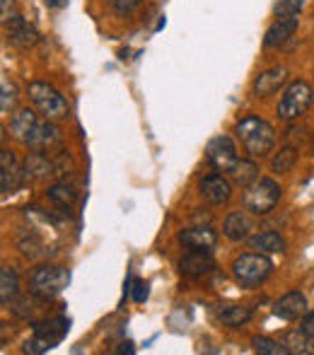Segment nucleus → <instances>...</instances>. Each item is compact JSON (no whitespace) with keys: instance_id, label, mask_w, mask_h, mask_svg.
<instances>
[{"instance_id":"obj_1","label":"nucleus","mask_w":314,"mask_h":355,"mask_svg":"<svg viewBox=\"0 0 314 355\" xmlns=\"http://www.w3.org/2000/svg\"><path fill=\"white\" fill-rule=\"evenodd\" d=\"M235 136L249 157H266L276 145V131L268 121L259 116H244L235 123Z\"/></svg>"},{"instance_id":"obj_2","label":"nucleus","mask_w":314,"mask_h":355,"mask_svg":"<svg viewBox=\"0 0 314 355\" xmlns=\"http://www.w3.org/2000/svg\"><path fill=\"white\" fill-rule=\"evenodd\" d=\"M273 271V261L263 252H249L242 254L232 261V278L239 288H259Z\"/></svg>"},{"instance_id":"obj_3","label":"nucleus","mask_w":314,"mask_h":355,"mask_svg":"<svg viewBox=\"0 0 314 355\" xmlns=\"http://www.w3.org/2000/svg\"><path fill=\"white\" fill-rule=\"evenodd\" d=\"M68 281H71V276H68L66 268L46 263V266H39L37 271L32 273V278H29V290H32L34 297L49 302V300L58 297V295L68 288Z\"/></svg>"},{"instance_id":"obj_4","label":"nucleus","mask_w":314,"mask_h":355,"mask_svg":"<svg viewBox=\"0 0 314 355\" xmlns=\"http://www.w3.org/2000/svg\"><path fill=\"white\" fill-rule=\"evenodd\" d=\"M29 99L34 102V107L42 112L44 119L49 121H61V119L68 116V102L56 87H51L49 83H29L27 87Z\"/></svg>"},{"instance_id":"obj_5","label":"nucleus","mask_w":314,"mask_h":355,"mask_svg":"<svg viewBox=\"0 0 314 355\" xmlns=\"http://www.w3.org/2000/svg\"><path fill=\"white\" fill-rule=\"evenodd\" d=\"M71 329V322L66 317H53L46 319V322L34 324V334L27 343H24V353H44L51 351L53 346L63 341V336Z\"/></svg>"},{"instance_id":"obj_6","label":"nucleus","mask_w":314,"mask_h":355,"mask_svg":"<svg viewBox=\"0 0 314 355\" xmlns=\"http://www.w3.org/2000/svg\"><path fill=\"white\" fill-rule=\"evenodd\" d=\"M281 201V187L273 179H256L244 189V208L254 215H268Z\"/></svg>"},{"instance_id":"obj_7","label":"nucleus","mask_w":314,"mask_h":355,"mask_svg":"<svg viewBox=\"0 0 314 355\" xmlns=\"http://www.w3.org/2000/svg\"><path fill=\"white\" fill-rule=\"evenodd\" d=\"M314 102V89L310 83L305 80H295L286 87L281 97V104H278V116L283 121H293V119H300L307 109L312 107Z\"/></svg>"},{"instance_id":"obj_8","label":"nucleus","mask_w":314,"mask_h":355,"mask_svg":"<svg viewBox=\"0 0 314 355\" xmlns=\"http://www.w3.org/2000/svg\"><path fill=\"white\" fill-rule=\"evenodd\" d=\"M206 159L216 172H232L237 167V145L230 136H216L206 145Z\"/></svg>"},{"instance_id":"obj_9","label":"nucleus","mask_w":314,"mask_h":355,"mask_svg":"<svg viewBox=\"0 0 314 355\" xmlns=\"http://www.w3.org/2000/svg\"><path fill=\"white\" fill-rule=\"evenodd\" d=\"M307 312H310V304H307V297L300 290L286 293L273 302V314L281 317L283 322H302Z\"/></svg>"},{"instance_id":"obj_10","label":"nucleus","mask_w":314,"mask_h":355,"mask_svg":"<svg viewBox=\"0 0 314 355\" xmlns=\"http://www.w3.org/2000/svg\"><path fill=\"white\" fill-rule=\"evenodd\" d=\"M24 177H27L24 167H19L12 150H3L0 153V189H3V196L17 191L22 187Z\"/></svg>"},{"instance_id":"obj_11","label":"nucleus","mask_w":314,"mask_h":355,"mask_svg":"<svg viewBox=\"0 0 314 355\" xmlns=\"http://www.w3.org/2000/svg\"><path fill=\"white\" fill-rule=\"evenodd\" d=\"M213 271H216V261H213L211 252L189 249V252L179 259V273L186 278H203Z\"/></svg>"},{"instance_id":"obj_12","label":"nucleus","mask_w":314,"mask_h":355,"mask_svg":"<svg viewBox=\"0 0 314 355\" xmlns=\"http://www.w3.org/2000/svg\"><path fill=\"white\" fill-rule=\"evenodd\" d=\"M3 27H5L8 42L17 49H29L39 42V32L34 29V24L29 22V19L22 17V15H17V17H12L10 22H5Z\"/></svg>"},{"instance_id":"obj_13","label":"nucleus","mask_w":314,"mask_h":355,"mask_svg":"<svg viewBox=\"0 0 314 355\" xmlns=\"http://www.w3.org/2000/svg\"><path fill=\"white\" fill-rule=\"evenodd\" d=\"M201 196L206 198L211 206H223L232 198V184L227 182L223 174H208L198 182Z\"/></svg>"},{"instance_id":"obj_14","label":"nucleus","mask_w":314,"mask_h":355,"mask_svg":"<svg viewBox=\"0 0 314 355\" xmlns=\"http://www.w3.org/2000/svg\"><path fill=\"white\" fill-rule=\"evenodd\" d=\"M286 83H288V71L278 66V68H271V71L259 73L252 83V92L256 94V97H271V94H276Z\"/></svg>"},{"instance_id":"obj_15","label":"nucleus","mask_w":314,"mask_h":355,"mask_svg":"<svg viewBox=\"0 0 314 355\" xmlns=\"http://www.w3.org/2000/svg\"><path fill=\"white\" fill-rule=\"evenodd\" d=\"M179 242L186 249H201V252H213L218 244V234L211 227H186L179 232Z\"/></svg>"},{"instance_id":"obj_16","label":"nucleus","mask_w":314,"mask_h":355,"mask_svg":"<svg viewBox=\"0 0 314 355\" xmlns=\"http://www.w3.org/2000/svg\"><path fill=\"white\" fill-rule=\"evenodd\" d=\"M297 29V17H276V22L266 29L263 37V46L266 49H278L295 34Z\"/></svg>"},{"instance_id":"obj_17","label":"nucleus","mask_w":314,"mask_h":355,"mask_svg":"<svg viewBox=\"0 0 314 355\" xmlns=\"http://www.w3.org/2000/svg\"><path fill=\"white\" fill-rule=\"evenodd\" d=\"M39 123L42 121H39L37 114H34L32 109H19V112L12 116V121H10V131H12V136L17 138L19 143L29 145Z\"/></svg>"},{"instance_id":"obj_18","label":"nucleus","mask_w":314,"mask_h":355,"mask_svg":"<svg viewBox=\"0 0 314 355\" xmlns=\"http://www.w3.org/2000/svg\"><path fill=\"white\" fill-rule=\"evenodd\" d=\"M249 247L254 252H263V254H281L286 252V239L281 237L278 232H259L254 237H249Z\"/></svg>"},{"instance_id":"obj_19","label":"nucleus","mask_w":314,"mask_h":355,"mask_svg":"<svg viewBox=\"0 0 314 355\" xmlns=\"http://www.w3.org/2000/svg\"><path fill=\"white\" fill-rule=\"evenodd\" d=\"M249 230H252V223H249V218L244 213H230L225 218V223H223V232H225L227 239H232V242H239V239H244L249 234Z\"/></svg>"},{"instance_id":"obj_20","label":"nucleus","mask_w":314,"mask_h":355,"mask_svg":"<svg viewBox=\"0 0 314 355\" xmlns=\"http://www.w3.org/2000/svg\"><path fill=\"white\" fill-rule=\"evenodd\" d=\"M252 317H254L252 307H244V304H230V307H223L220 312H218V319L230 329L244 327Z\"/></svg>"},{"instance_id":"obj_21","label":"nucleus","mask_w":314,"mask_h":355,"mask_svg":"<svg viewBox=\"0 0 314 355\" xmlns=\"http://www.w3.org/2000/svg\"><path fill=\"white\" fill-rule=\"evenodd\" d=\"M24 174H32V177L37 179H44V177H51L53 174V164L51 159L46 157V155H42L39 150H34V153L27 155V159H24Z\"/></svg>"},{"instance_id":"obj_22","label":"nucleus","mask_w":314,"mask_h":355,"mask_svg":"<svg viewBox=\"0 0 314 355\" xmlns=\"http://www.w3.org/2000/svg\"><path fill=\"white\" fill-rule=\"evenodd\" d=\"M17 290H19V281L15 268L3 266V271H0V302L12 304L15 297H17Z\"/></svg>"},{"instance_id":"obj_23","label":"nucleus","mask_w":314,"mask_h":355,"mask_svg":"<svg viewBox=\"0 0 314 355\" xmlns=\"http://www.w3.org/2000/svg\"><path fill=\"white\" fill-rule=\"evenodd\" d=\"M230 174H232V179H235L237 187L247 189L259 179V167H256V162H254V159H239L237 167L232 169Z\"/></svg>"},{"instance_id":"obj_24","label":"nucleus","mask_w":314,"mask_h":355,"mask_svg":"<svg viewBox=\"0 0 314 355\" xmlns=\"http://www.w3.org/2000/svg\"><path fill=\"white\" fill-rule=\"evenodd\" d=\"M46 196H49V201H51L53 206L71 208L73 203H76V198H78V191L73 187H68V184H53V187H49Z\"/></svg>"},{"instance_id":"obj_25","label":"nucleus","mask_w":314,"mask_h":355,"mask_svg":"<svg viewBox=\"0 0 314 355\" xmlns=\"http://www.w3.org/2000/svg\"><path fill=\"white\" fill-rule=\"evenodd\" d=\"M283 343H286L288 353H293V355H312L314 353V348L310 343V336H307L302 329H300V331L286 334V336H283Z\"/></svg>"},{"instance_id":"obj_26","label":"nucleus","mask_w":314,"mask_h":355,"mask_svg":"<svg viewBox=\"0 0 314 355\" xmlns=\"http://www.w3.org/2000/svg\"><path fill=\"white\" fill-rule=\"evenodd\" d=\"M252 346H254V351L261 353V355H290L286 348V343L273 341V338H268V336H254Z\"/></svg>"},{"instance_id":"obj_27","label":"nucleus","mask_w":314,"mask_h":355,"mask_svg":"<svg viewBox=\"0 0 314 355\" xmlns=\"http://www.w3.org/2000/svg\"><path fill=\"white\" fill-rule=\"evenodd\" d=\"M295 159H297L295 148H290V145H286V148H283L281 153H278L276 157L271 159V169H273V172H276V174L290 172L293 164H295Z\"/></svg>"},{"instance_id":"obj_28","label":"nucleus","mask_w":314,"mask_h":355,"mask_svg":"<svg viewBox=\"0 0 314 355\" xmlns=\"http://www.w3.org/2000/svg\"><path fill=\"white\" fill-rule=\"evenodd\" d=\"M0 87H3V94H0V109H3V114H8L10 109L15 107V102H17V87H15V83L8 78V75H3Z\"/></svg>"},{"instance_id":"obj_29","label":"nucleus","mask_w":314,"mask_h":355,"mask_svg":"<svg viewBox=\"0 0 314 355\" xmlns=\"http://www.w3.org/2000/svg\"><path fill=\"white\" fill-rule=\"evenodd\" d=\"M302 5H305V0H278L273 5V15L276 17H297L302 12Z\"/></svg>"},{"instance_id":"obj_30","label":"nucleus","mask_w":314,"mask_h":355,"mask_svg":"<svg viewBox=\"0 0 314 355\" xmlns=\"http://www.w3.org/2000/svg\"><path fill=\"white\" fill-rule=\"evenodd\" d=\"M150 285H148L146 281H141V278H138V281H133V288H131V297L136 300L138 304H143L148 300V295H150Z\"/></svg>"},{"instance_id":"obj_31","label":"nucleus","mask_w":314,"mask_h":355,"mask_svg":"<svg viewBox=\"0 0 314 355\" xmlns=\"http://www.w3.org/2000/svg\"><path fill=\"white\" fill-rule=\"evenodd\" d=\"M143 0H112V8L116 15H131Z\"/></svg>"},{"instance_id":"obj_32","label":"nucleus","mask_w":314,"mask_h":355,"mask_svg":"<svg viewBox=\"0 0 314 355\" xmlns=\"http://www.w3.org/2000/svg\"><path fill=\"white\" fill-rule=\"evenodd\" d=\"M17 5H15V0H0V19L5 22H10L12 17H17Z\"/></svg>"},{"instance_id":"obj_33","label":"nucleus","mask_w":314,"mask_h":355,"mask_svg":"<svg viewBox=\"0 0 314 355\" xmlns=\"http://www.w3.org/2000/svg\"><path fill=\"white\" fill-rule=\"evenodd\" d=\"M302 331H305L310 338H314V309L312 312H307L305 319H302Z\"/></svg>"},{"instance_id":"obj_34","label":"nucleus","mask_w":314,"mask_h":355,"mask_svg":"<svg viewBox=\"0 0 314 355\" xmlns=\"http://www.w3.org/2000/svg\"><path fill=\"white\" fill-rule=\"evenodd\" d=\"M119 353H136V348H133L131 341H126V343H121V346H119Z\"/></svg>"},{"instance_id":"obj_35","label":"nucleus","mask_w":314,"mask_h":355,"mask_svg":"<svg viewBox=\"0 0 314 355\" xmlns=\"http://www.w3.org/2000/svg\"><path fill=\"white\" fill-rule=\"evenodd\" d=\"M66 3H68V0H46L49 8H63Z\"/></svg>"}]
</instances>
